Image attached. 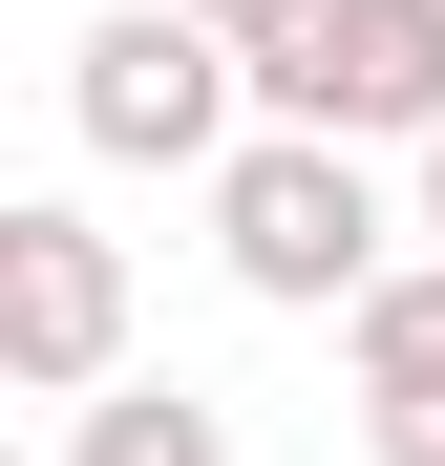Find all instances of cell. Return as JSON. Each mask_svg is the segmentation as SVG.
<instances>
[{"label": "cell", "mask_w": 445, "mask_h": 466, "mask_svg": "<svg viewBox=\"0 0 445 466\" xmlns=\"http://www.w3.org/2000/svg\"><path fill=\"white\" fill-rule=\"evenodd\" d=\"M212 255H234V297H276V319H360V297L403 276L360 148H297V127H255L234 170H212Z\"/></svg>", "instance_id": "obj_1"}, {"label": "cell", "mask_w": 445, "mask_h": 466, "mask_svg": "<svg viewBox=\"0 0 445 466\" xmlns=\"http://www.w3.org/2000/svg\"><path fill=\"white\" fill-rule=\"evenodd\" d=\"M255 127H297V148H445V0H319L255 64Z\"/></svg>", "instance_id": "obj_2"}, {"label": "cell", "mask_w": 445, "mask_h": 466, "mask_svg": "<svg viewBox=\"0 0 445 466\" xmlns=\"http://www.w3.org/2000/svg\"><path fill=\"white\" fill-rule=\"evenodd\" d=\"M255 106V64L191 22V0H127V22H86V64H64V127L106 148V170H212Z\"/></svg>", "instance_id": "obj_3"}, {"label": "cell", "mask_w": 445, "mask_h": 466, "mask_svg": "<svg viewBox=\"0 0 445 466\" xmlns=\"http://www.w3.org/2000/svg\"><path fill=\"white\" fill-rule=\"evenodd\" d=\"M127 360V255L86 212H0V381L22 403H106Z\"/></svg>", "instance_id": "obj_4"}, {"label": "cell", "mask_w": 445, "mask_h": 466, "mask_svg": "<svg viewBox=\"0 0 445 466\" xmlns=\"http://www.w3.org/2000/svg\"><path fill=\"white\" fill-rule=\"evenodd\" d=\"M339 360H360V403H445V255H403L382 297H360Z\"/></svg>", "instance_id": "obj_5"}, {"label": "cell", "mask_w": 445, "mask_h": 466, "mask_svg": "<svg viewBox=\"0 0 445 466\" xmlns=\"http://www.w3.org/2000/svg\"><path fill=\"white\" fill-rule=\"evenodd\" d=\"M64 466H234V424H212L191 381H106V403H86V445H64Z\"/></svg>", "instance_id": "obj_6"}, {"label": "cell", "mask_w": 445, "mask_h": 466, "mask_svg": "<svg viewBox=\"0 0 445 466\" xmlns=\"http://www.w3.org/2000/svg\"><path fill=\"white\" fill-rule=\"evenodd\" d=\"M191 22H212V43H234V64H276L297 22H319V0H191Z\"/></svg>", "instance_id": "obj_7"}, {"label": "cell", "mask_w": 445, "mask_h": 466, "mask_svg": "<svg viewBox=\"0 0 445 466\" xmlns=\"http://www.w3.org/2000/svg\"><path fill=\"white\" fill-rule=\"evenodd\" d=\"M360 445H382V466H445V403H360Z\"/></svg>", "instance_id": "obj_8"}, {"label": "cell", "mask_w": 445, "mask_h": 466, "mask_svg": "<svg viewBox=\"0 0 445 466\" xmlns=\"http://www.w3.org/2000/svg\"><path fill=\"white\" fill-rule=\"evenodd\" d=\"M424 233H445V148H424Z\"/></svg>", "instance_id": "obj_9"}]
</instances>
